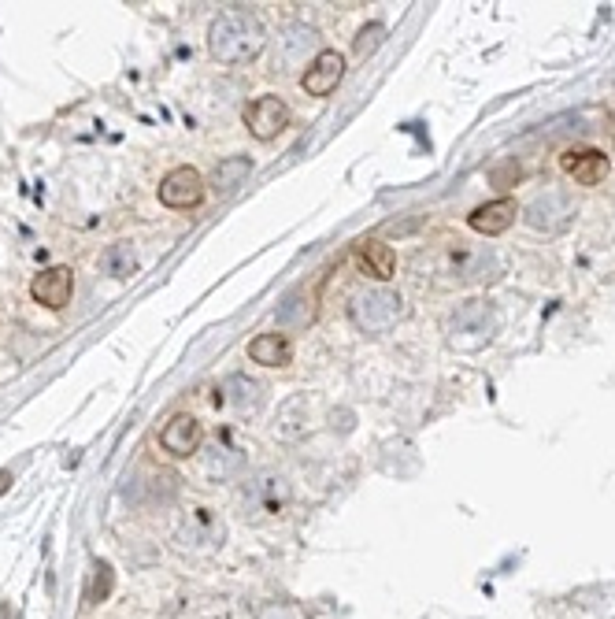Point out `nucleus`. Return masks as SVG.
<instances>
[{"label": "nucleus", "instance_id": "obj_1", "mask_svg": "<svg viewBox=\"0 0 615 619\" xmlns=\"http://www.w3.org/2000/svg\"><path fill=\"white\" fill-rule=\"evenodd\" d=\"M267 38L260 19L241 8H230L212 23V34H208V52H212L219 64H249L264 52Z\"/></svg>", "mask_w": 615, "mask_h": 619}, {"label": "nucleus", "instance_id": "obj_5", "mask_svg": "<svg viewBox=\"0 0 615 619\" xmlns=\"http://www.w3.org/2000/svg\"><path fill=\"white\" fill-rule=\"evenodd\" d=\"M160 201L167 208H197L204 201V178L201 171H193V167H175V171H167L164 182H160Z\"/></svg>", "mask_w": 615, "mask_h": 619}, {"label": "nucleus", "instance_id": "obj_20", "mask_svg": "<svg viewBox=\"0 0 615 619\" xmlns=\"http://www.w3.org/2000/svg\"><path fill=\"white\" fill-rule=\"evenodd\" d=\"M304 408H308V401H304V397H293V401H286L282 416H278V427H275L278 438H286V442H297L304 430H308V423H297V419H293V412H304Z\"/></svg>", "mask_w": 615, "mask_h": 619}, {"label": "nucleus", "instance_id": "obj_19", "mask_svg": "<svg viewBox=\"0 0 615 619\" xmlns=\"http://www.w3.org/2000/svg\"><path fill=\"white\" fill-rule=\"evenodd\" d=\"M101 267L112 278L134 275V267H138V253H134V245H130V241H119V245H112V249L101 256Z\"/></svg>", "mask_w": 615, "mask_h": 619}, {"label": "nucleus", "instance_id": "obj_4", "mask_svg": "<svg viewBox=\"0 0 615 619\" xmlns=\"http://www.w3.org/2000/svg\"><path fill=\"white\" fill-rule=\"evenodd\" d=\"M441 271H445L452 282H478V278H493L497 260H493L490 249H467L464 241H456V245H449L445 256H441Z\"/></svg>", "mask_w": 615, "mask_h": 619}, {"label": "nucleus", "instance_id": "obj_12", "mask_svg": "<svg viewBox=\"0 0 615 619\" xmlns=\"http://www.w3.org/2000/svg\"><path fill=\"white\" fill-rule=\"evenodd\" d=\"M249 497L264 508V512L278 516V512H286L293 490H289V479L282 475V471H260V475L249 482Z\"/></svg>", "mask_w": 615, "mask_h": 619}, {"label": "nucleus", "instance_id": "obj_16", "mask_svg": "<svg viewBox=\"0 0 615 619\" xmlns=\"http://www.w3.org/2000/svg\"><path fill=\"white\" fill-rule=\"evenodd\" d=\"M249 360L264 367H286L293 360V345L282 334H260L249 342Z\"/></svg>", "mask_w": 615, "mask_h": 619}, {"label": "nucleus", "instance_id": "obj_2", "mask_svg": "<svg viewBox=\"0 0 615 619\" xmlns=\"http://www.w3.org/2000/svg\"><path fill=\"white\" fill-rule=\"evenodd\" d=\"M497 330H501V312L490 301H467L449 319V345L460 353H471L490 342Z\"/></svg>", "mask_w": 615, "mask_h": 619}, {"label": "nucleus", "instance_id": "obj_23", "mask_svg": "<svg viewBox=\"0 0 615 619\" xmlns=\"http://www.w3.org/2000/svg\"><path fill=\"white\" fill-rule=\"evenodd\" d=\"M12 471H0V493H8V486H12Z\"/></svg>", "mask_w": 615, "mask_h": 619}, {"label": "nucleus", "instance_id": "obj_22", "mask_svg": "<svg viewBox=\"0 0 615 619\" xmlns=\"http://www.w3.org/2000/svg\"><path fill=\"white\" fill-rule=\"evenodd\" d=\"M382 38H386V26L371 23V26H364V30H360V38H356V45H352V49H356V56H367V52H375L378 45H382Z\"/></svg>", "mask_w": 615, "mask_h": 619}, {"label": "nucleus", "instance_id": "obj_13", "mask_svg": "<svg viewBox=\"0 0 615 619\" xmlns=\"http://www.w3.org/2000/svg\"><path fill=\"white\" fill-rule=\"evenodd\" d=\"M560 167L575 178L578 186H597L608 178V156L597 149H571L560 156Z\"/></svg>", "mask_w": 615, "mask_h": 619}, {"label": "nucleus", "instance_id": "obj_9", "mask_svg": "<svg viewBox=\"0 0 615 619\" xmlns=\"http://www.w3.org/2000/svg\"><path fill=\"white\" fill-rule=\"evenodd\" d=\"M571 215H575L571 201H567L564 193H556V190H545L541 197H534V201L527 204V223L534 230H545V234L564 230Z\"/></svg>", "mask_w": 615, "mask_h": 619}, {"label": "nucleus", "instance_id": "obj_21", "mask_svg": "<svg viewBox=\"0 0 615 619\" xmlns=\"http://www.w3.org/2000/svg\"><path fill=\"white\" fill-rule=\"evenodd\" d=\"M112 594V568L108 564H93V582H89V601H104V597Z\"/></svg>", "mask_w": 615, "mask_h": 619}, {"label": "nucleus", "instance_id": "obj_11", "mask_svg": "<svg viewBox=\"0 0 615 619\" xmlns=\"http://www.w3.org/2000/svg\"><path fill=\"white\" fill-rule=\"evenodd\" d=\"M204 442V427L197 416H175L171 423H167L164 430H160V445H164L171 456H193L197 449H201Z\"/></svg>", "mask_w": 615, "mask_h": 619}, {"label": "nucleus", "instance_id": "obj_14", "mask_svg": "<svg viewBox=\"0 0 615 619\" xmlns=\"http://www.w3.org/2000/svg\"><path fill=\"white\" fill-rule=\"evenodd\" d=\"M515 215H519V208H515L512 197H497V201L482 204V208H475L471 212V230H478V234H486V238H493V234H504V230L515 223Z\"/></svg>", "mask_w": 615, "mask_h": 619}, {"label": "nucleus", "instance_id": "obj_7", "mask_svg": "<svg viewBox=\"0 0 615 619\" xmlns=\"http://www.w3.org/2000/svg\"><path fill=\"white\" fill-rule=\"evenodd\" d=\"M71 293H75V271L63 264L41 271V275H34V282H30V297L38 304H45V308H52V312H60L63 304L71 301Z\"/></svg>", "mask_w": 615, "mask_h": 619}, {"label": "nucleus", "instance_id": "obj_17", "mask_svg": "<svg viewBox=\"0 0 615 619\" xmlns=\"http://www.w3.org/2000/svg\"><path fill=\"white\" fill-rule=\"evenodd\" d=\"M223 401L226 405H234L238 412H256V408L264 405V386L245 379V375H234V379H226V386H223Z\"/></svg>", "mask_w": 615, "mask_h": 619}, {"label": "nucleus", "instance_id": "obj_18", "mask_svg": "<svg viewBox=\"0 0 615 619\" xmlns=\"http://www.w3.org/2000/svg\"><path fill=\"white\" fill-rule=\"evenodd\" d=\"M252 164L249 156H230V160H223V164L215 167V193H234L249 178Z\"/></svg>", "mask_w": 615, "mask_h": 619}, {"label": "nucleus", "instance_id": "obj_8", "mask_svg": "<svg viewBox=\"0 0 615 619\" xmlns=\"http://www.w3.org/2000/svg\"><path fill=\"white\" fill-rule=\"evenodd\" d=\"M341 78H345V60H341V52L323 49L312 60V67L301 75V89L308 97H330V93L338 89Z\"/></svg>", "mask_w": 615, "mask_h": 619}, {"label": "nucleus", "instance_id": "obj_3", "mask_svg": "<svg viewBox=\"0 0 615 619\" xmlns=\"http://www.w3.org/2000/svg\"><path fill=\"white\" fill-rule=\"evenodd\" d=\"M401 316H404V297L397 290H386V286L356 293L349 304V319L364 334H386L390 327H397Z\"/></svg>", "mask_w": 615, "mask_h": 619}, {"label": "nucleus", "instance_id": "obj_15", "mask_svg": "<svg viewBox=\"0 0 615 619\" xmlns=\"http://www.w3.org/2000/svg\"><path fill=\"white\" fill-rule=\"evenodd\" d=\"M356 264H360L364 275L378 278V282H390L393 271H397V253H393L386 241L367 238L356 245Z\"/></svg>", "mask_w": 615, "mask_h": 619}, {"label": "nucleus", "instance_id": "obj_6", "mask_svg": "<svg viewBox=\"0 0 615 619\" xmlns=\"http://www.w3.org/2000/svg\"><path fill=\"white\" fill-rule=\"evenodd\" d=\"M245 127L256 141H271L289 127V108L278 97H256L245 108Z\"/></svg>", "mask_w": 615, "mask_h": 619}, {"label": "nucleus", "instance_id": "obj_10", "mask_svg": "<svg viewBox=\"0 0 615 619\" xmlns=\"http://www.w3.org/2000/svg\"><path fill=\"white\" fill-rule=\"evenodd\" d=\"M319 34L308 26H289L286 34L278 38V64L282 67H312V60L319 56Z\"/></svg>", "mask_w": 615, "mask_h": 619}]
</instances>
